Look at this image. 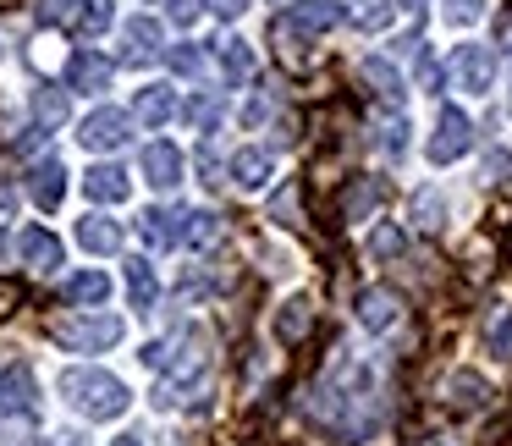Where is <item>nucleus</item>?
Segmentation results:
<instances>
[{
	"mask_svg": "<svg viewBox=\"0 0 512 446\" xmlns=\"http://www.w3.org/2000/svg\"><path fill=\"white\" fill-rule=\"evenodd\" d=\"M56 391L72 402L78 413H89V424H100V419H122L127 413V386L116 375H105V369H83V364H72V369H61V380H56Z\"/></svg>",
	"mask_w": 512,
	"mask_h": 446,
	"instance_id": "obj_1",
	"label": "nucleus"
},
{
	"mask_svg": "<svg viewBox=\"0 0 512 446\" xmlns=\"http://www.w3.org/2000/svg\"><path fill=\"white\" fill-rule=\"evenodd\" d=\"M50 342L67 347V353H105V347L122 342V320L116 314H72V320L50 325Z\"/></svg>",
	"mask_w": 512,
	"mask_h": 446,
	"instance_id": "obj_2",
	"label": "nucleus"
},
{
	"mask_svg": "<svg viewBox=\"0 0 512 446\" xmlns=\"http://www.w3.org/2000/svg\"><path fill=\"white\" fill-rule=\"evenodd\" d=\"M468 149H474V122H468L457 105H441V116H435V133H430V166H452V160H463Z\"/></svg>",
	"mask_w": 512,
	"mask_h": 446,
	"instance_id": "obj_3",
	"label": "nucleus"
},
{
	"mask_svg": "<svg viewBox=\"0 0 512 446\" xmlns=\"http://www.w3.org/2000/svg\"><path fill=\"white\" fill-rule=\"evenodd\" d=\"M83 149H94V155H111V149H122L127 138H133V111H116V105H100V111L83 116L78 127Z\"/></svg>",
	"mask_w": 512,
	"mask_h": 446,
	"instance_id": "obj_4",
	"label": "nucleus"
},
{
	"mask_svg": "<svg viewBox=\"0 0 512 446\" xmlns=\"http://www.w3.org/2000/svg\"><path fill=\"white\" fill-rule=\"evenodd\" d=\"M138 232H144L149 248H177L193 232V210H182V204H149L138 215Z\"/></svg>",
	"mask_w": 512,
	"mask_h": 446,
	"instance_id": "obj_5",
	"label": "nucleus"
},
{
	"mask_svg": "<svg viewBox=\"0 0 512 446\" xmlns=\"http://www.w3.org/2000/svg\"><path fill=\"white\" fill-rule=\"evenodd\" d=\"M452 83L463 94H485L496 83V50L490 45H457L452 50Z\"/></svg>",
	"mask_w": 512,
	"mask_h": 446,
	"instance_id": "obj_6",
	"label": "nucleus"
},
{
	"mask_svg": "<svg viewBox=\"0 0 512 446\" xmlns=\"http://www.w3.org/2000/svg\"><path fill=\"white\" fill-rule=\"evenodd\" d=\"M353 314H358V325L364 331H391L397 325V314H402V298H397V287H364L353 298Z\"/></svg>",
	"mask_w": 512,
	"mask_h": 446,
	"instance_id": "obj_7",
	"label": "nucleus"
},
{
	"mask_svg": "<svg viewBox=\"0 0 512 446\" xmlns=\"http://www.w3.org/2000/svg\"><path fill=\"white\" fill-rule=\"evenodd\" d=\"M111 72H116L111 56H100V50H72L67 56V89L100 94V89H111Z\"/></svg>",
	"mask_w": 512,
	"mask_h": 446,
	"instance_id": "obj_8",
	"label": "nucleus"
},
{
	"mask_svg": "<svg viewBox=\"0 0 512 446\" xmlns=\"http://www.w3.org/2000/svg\"><path fill=\"white\" fill-rule=\"evenodd\" d=\"M39 408V391H34V369L12 364L0 375V419H23V413Z\"/></svg>",
	"mask_w": 512,
	"mask_h": 446,
	"instance_id": "obj_9",
	"label": "nucleus"
},
{
	"mask_svg": "<svg viewBox=\"0 0 512 446\" xmlns=\"http://www.w3.org/2000/svg\"><path fill=\"white\" fill-rule=\"evenodd\" d=\"M182 171H188V155H182L177 144H149L144 149V182L160 193H177Z\"/></svg>",
	"mask_w": 512,
	"mask_h": 446,
	"instance_id": "obj_10",
	"label": "nucleus"
},
{
	"mask_svg": "<svg viewBox=\"0 0 512 446\" xmlns=\"http://www.w3.org/2000/svg\"><path fill=\"white\" fill-rule=\"evenodd\" d=\"M358 78L369 83V94H375L380 105H397V111H402V100H408V83H402V72L391 67L386 56H364V61H358Z\"/></svg>",
	"mask_w": 512,
	"mask_h": 446,
	"instance_id": "obj_11",
	"label": "nucleus"
},
{
	"mask_svg": "<svg viewBox=\"0 0 512 446\" xmlns=\"http://www.w3.org/2000/svg\"><path fill=\"white\" fill-rule=\"evenodd\" d=\"M122 61L127 67H149V61H160V23L155 17H133V23L122 28Z\"/></svg>",
	"mask_w": 512,
	"mask_h": 446,
	"instance_id": "obj_12",
	"label": "nucleus"
},
{
	"mask_svg": "<svg viewBox=\"0 0 512 446\" xmlns=\"http://www.w3.org/2000/svg\"><path fill=\"white\" fill-rule=\"evenodd\" d=\"M177 89H166V83H149V89H138L133 94V122H144V127H166V122H177Z\"/></svg>",
	"mask_w": 512,
	"mask_h": 446,
	"instance_id": "obj_13",
	"label": "nucleus"
},
{
	"mask_svg": "<svg viewBox=\"0 0 512 446\" xmlns=\"http://www.w3.org/2000/svg\"><path fill=\"white\" fill-rule=\"evenodd\" d=\"M61 193H67V166H61V160H39V166L28 171V199H34L39 210H56Z\"/></svg>",
	"mask_w": 512,
	"mask_h": 446,
	"instance_id": "obj_14",
	"label": "nucleus"
},
{
	"mask_svg": "<svg viewBox=\"0 0 512 446\" xmlns=\"http://www.w3.org/2000/svg\"><path fill=\"white\" fill-rule=\"evenodd\" d=\"M232 182L237 188H248V193H259V188H270V177H276V160L265 155V149H237L232 155Z\"/></svg>",
	"mask_w": 512,
	"mask_h": 446,
	"instance_id": "obj_15",
	"label": "nucleus"
},
{
	"mask_svg": "<svg viewBox=\"0 0 512 446\" xmlns=\"http://www.w3.org/2000/svg\"><path fill=\"white\" fill-rule=\"evenodd\" d=\"M83 193H89L94 204H122L127 193H133V177H127L122 166H89V177H83Z\"/></svg>",
	"mask_w": 512,
	"mask_h": 446,
	"instance_id": "obj_16",
	"label": "nucleus"
},
{
	"mask_svg": "<svg viewBox=\"0 0 512 446\" xmlns=\"http://www.w3.org/2000/svg\"><path fill=\"white\" fill-rule=\"evenodd\" d=\"M17 248H23V265L45 270V276L61 265V237H56V232H45V226H28V232L17 237Z\"/></svg>",
	"mask_w": 512,
	"mask_h": 446,
	"instance_id": "obj_17",
	"label": "nucleus"
},
{
	"mask_svg": "<svg viewBox=\"0 0 512 446\" xmlns=\"http://www.w3.org/2000/svg\"><path fill=\"white\" fill-rule=\"evenodd\" d=\"M287 23L298 28V34H325V28L342 23V0H298Z\"/></svg>",
	"mask_w": 512,
	"mask_h": 446,
	"instance_id": "obj_18",
	"label": "nucleus"
},
{
	"mask_svg": "<svg viewBox=\"0 0 512 446\" xmlns=\"http://www.w3.org/2000/svg\"><path fill=\"white\" fill-rule=\"evenodd\" d=\"M446 402H452V408H463V413L485 408V402H490V380L479 375V369H457V375L446 380Z\"/></svg>",
	"mask_w": 512,
	"mask_h": 446,
	"instance_id": "obj_19",
	"label": "nucleus"
},
{
	"mask_svg": "<svg viewBox=\"0 0 512 446\" xmlns=\"http://www.w3.org/2000/svg\"><path fill=\"white\" fill-rule=\"evenodd\" d=\"M78 243L89 248V254H116V248H122V221H111V215H83Z\"/></svg>",
	"mask_w": 512,
	"mask_h": 446,
	"instance_id": "obj_20",
	"label": "nucleus"
},
{
	"mask_svg": "<svg viewBox=\"0 0 512 446\" xmlns=\"http://www.w3.org/2000/svg\"><path fill=\"white\" fill-rule=\"evenodd\" d=\"M309 331H314V303L309 298H287V303H281V314H276V336L287 347H298Z\"/></svg>",
	"mask_w": 512,
	"mask_h": 446,
	"instance_id": "obj_21",
	"label": "nucleus"
},
{
	"mask_svg": "<svg viewBox=\"0 0 512 446\" xmlns=\"http://www.w3.org/2000/svg\"><path fill=\"white\" fill-rule=\"evenodd\" d=\"M127 298H133V309H138V314L155 309L160 281H155V265H149V259H133V265H127Z\"/></svg>",
	"mask_w": 512,
	"mask_h": 446,
	"instance_id": "obj_22",
	"label": "nucleus"
},
{
	"mask_svg": "<svg viewBox=\"0 0 512 446\" xmlns=\"http://www.w3.org/2000/svg\"><path fill=\"white\" fill-rule=\"evenodd\" d=\"M380 199H386V182H380V177H358L353 188H347V199H342V215H347V221H364Z\"/></svg>",
	"mask_w": 512,
	"mask_h": 446,
	"instance_id": "obj_23",
	"label": "nucleus"
},
{
	"mask_svg": "<svg viewBox=\"0 0 512 446\" xmlns=\"http://www.w3.org/2000/svg\"><path fill=\"white\" fill-rule=\"evenodd\" d=\"M215 61H221V72L232 83H243L248 72H254V50H248L243 39H215Z\"/></svg>",
	"mask_w": 512,
	"mask_h": 446,
	"instance_id": "obj_24",
	"label": "nucleus"
},
{
	"mask_svg": "<svg viewBox=\"0 0 512 446\" xmlns=\"http://www.w3.org/2000/svg\"><path fill=\"white\" fill-rule=\"evenodd\" d=\"M413 226L419 232H441V221H446V199H441V188H419L413 193Z\"/></svg>",
	"mask_w": 512,
	"mask_h": 446,
	"instance_id": "obj_25",
	"label": "nucleus"
},
{
	"mask_svg": "<svg viewBox=\"0 0 512 446\" xmlns=\"http://www.w3.org/2000/svg\"><path fill=\"white\" fill-rule=\"evenodd\" d=\"M105 292H111L105 270H78V276L67 281V303H78V309H89V303H105Z\"/></svg>",
	"mask_w": 512,
	"mask_h": 446,
	"instance_id": "obj_26",
	"label": "nucleus"
},
{
	"mask_svg": "<svg viewBox=\"0 0 512 446\" xmlns=\"http://www.w3.org/2000/svg\"><path fill=\"white\" fill-rule=\"evenodd\" d=\"M34 122L45 127V133H50V127L67 122V94L50 89V83H45V89H34Z\"/></svg>",
	"mask_w": 512,
	"mask_h": 446,
	"instance_id": "obj_27",
	"label": "nucleus"
},
{
	"mask_svg": "<svg viewBox=\"0 0 512 446\" xmlns=\"http://www.w3.org/2000/svg\"><path fill=\"white\" fill-rule=\"evenodd\" d=\"M221 111H226V100H221V94H199V100H188V105H182V116H188V127H193V133H210V127L221 122Z\"/></svg>",
	"mask_w": 512,
	"mask_h": 446,
	"instance_id": "obj_28",
	"label": "nucleus"
},
{
	"mask_svg": "<svg viewBox=\"0 0 512 446\" xmlns=\"http://www.w3.org/2000/svg\"><path fill=\"white\" fill-rule=\"evenodd\" d=\"M402 248H408V232H402L397 221H380L375 226V237H369V254L380 259V265H386V259H397Z\"/></svg>",
	"mask_w": 512,
	"mask_h": 446,
	"instance_id": "obj_29",
	"label": "nucleus"
},
{
	"mask_svg": "<svg viewBox=\"0 0 512 446\" xmlns=\"http://www.w3.org/2000/svg\"><path fill=\"white\" fill-rule=\"evenodd\" d=\"M72 28H78V34H105V28H111V0H83V6H78V23H72Z\"/></svg>",
	"mask_w": 512,
	"mask_h": 446,
	"instance_id": "obj_30",
	"label": "nucleus"
},
{
	"mask_svg": "<svg viewBox=\"0 0 512 446\" xmlns=\"http://www.w3.org/2000/svg\"><path fill=\"white\" fill-rule=\"evenodd\" d=\"M353 23L369 28V34H380V28L391 23V0H353Z\"/></svg>",
	"mask_w": 512,
	"mask_h": 446,
	"instance_id": "obj_31",
	"label": "nucleus"
},
{
	"mask_svg": "<svg viewBox=\"0 0 512 446\" xmlns=\"http://www.w3.org/2000/svg\"><path fill=\"white\" fill-rule=\"evenodd\" d=\"M441 17L452 28H468V23H479V17H485V0H441Z\"/></svg>",
	"mask_w": 512,
	"mask_h": 446,
	"instance_id": "obj_32",
	"label": "nucleus"
},
{
	"mask_svg": "<svg viewBox=\"0 0 512 446\" xmlns=\"http://www.w3.org/2000/svg\"><path fill=\"white\" fill-rule=\"evenodd\" d=\"M171 72H182V78H204V72H210V61H204V50L177 45V50H171Z\"/></svg>",
	"mask_w": 512,
	"mask_h": 446,
	"instance_id": "obj_33",
	"label": "nucleus"
},
{
	"mask_svg": "<svg viewBox=\"0 0 512 446\" xmlns=\"http://www.w3.org/2000/svg\"><path fill=\"white\" fill-rule=\"evenodd\" d=\"M380 149H386V155H397V160L408 155V122H402V111L380 127Z\"/></svg>",
	"mask_w": 512,
	"mask_h": 446,
	"instance_id": "obj_34",
	"label": "nucleus"
},
{
	"mask_svg": "<svg viewBox=\"0 0 512 446\" xmlns=\"http://www.w3.org/2000/svg\"><path fill=\"white\" fill-rule=\"evenodd\" d=\"M215 237H221V215H210V210H193V232H188V243H193V248H210Z\"/></svg>",
	"mask_w": 512,
	"mask_h": 446,
	"instance_id": "obj_35",
	"label": "nucleus"
},
{
	"mask_svg": "<svg viewBox=\"0 0 512 446\" xmlns=\"http://www.w3.org/2000/svg\"><path fill=\"white\" fill-rule=\"evenodd\" d=\"M78 6L83 0H39L34 12H39V23H78Z\"/></svg>",
	"mask_w": 512,
	"mask_h": 446,
	"instance_id": "obj_36",
	"label": "nucleus"
},
{
	"mask_svg": "<svg viewBox=\"0 0 512 446\" xmlns=\"http://www.w3.org/2000/svg\"><path fill=\"white\" fill-rule=\"evenodd\" d=\"M485 342H490V353H496V358H512V309H501V320L490 325Z\"/></svg>",
	"mask_w": 512,
	"mask_h": 446,
	"instance_id": "obj_37",
	"label": "nucleus"
},
{
	"mask_svg": "<svg viewBox=\"0 0 512 446\" xmlns=\"http://www.w3.org/2000/svg\"><path fill=\"white\" fill-rule=\"evenodd\" d=\"M166 12H171V23H177V28H188L204 6H199V0H166Z\"/></svg>",
	"mask_w": 512,
	"mask_h": 446,
	"instance_id": "obj_38",
	"label": "nucleus"
},
{
	"mask_svg": "<svg viewBox=\"0 0 512 446\" xmlns=\"http://www.w3.org/2000/svg\"><path fill=\"white\" fill-rule=\"evenodd\" d=\"M204 6H210V12L221 17V23H237V17L248 12V0H204Z\"/></svg>",
	"mask_w": 512,
	"mask_h": 446,
	"instance_id": "obj_39",
	"label": "nucleus"
},
{
	"mask_svg": "<svg viewBox=\"0 0 512 446\" xmlns=\"http://www.w3.org/2000/svg\"><path fill=\"white\" fill-rule=\"evenodd\" d=\"M419 89L441 94V67H435V56H419Z\"/></svg>",
	"mask_w": 512,
	"mask_h": 446,
	"instance_id": "obj_40",
	"label": "nucleus"
},
{
	"mask_svg": "<svg viewBox=\"0 0 512 446\" xmlns=\"http://www.w3.org/2000/svg\"><path fill=\"white\" fill-rule=\"evenodd\" d=\"M265 116H270V94H254V100H248V111H243V122H248V127H259Z\"/></svg>",
	"mask_w": 512,
	"mask_h": 446,
	"instance_id": "obj_41",
	"label": "nucleus"
},
{
	"mask_svg": "<svg viewBox=\"0 0 512 446\" xmlns=\"http://www.w3.org/2000/svg\"><path fill=\"white\" fill-rule=\"evenodd\" d=\"M12 210H17V199H12V188H0V226L12 221Z\"/></svg>",
	"mask_w": 512,
	"mask_h": 446,
	"instance_id": "obj_42",
	"label": "nucleus"
},
{
	"mask_svg": "<svg viewBox=\"0 0 512 446\" xmlns=\"http://www.w3.org/2000/svg\"><path fill=\"white\" fill-rule=\"evenodd\" d=\"M17 446H50V441H45V435H28V441H17Z\"/></svg>",
	"mask_w": 512,
	"mask_h": 446,
	"instance_id": "obj_43",
	"label": "nucleus"
},
{
	"mask_svg": "<svg viewBox=\"0 0 512 446\" xmlns=\"http://www.w3.org/2000/svg\"><path fill=\"white\" fill-rule=\"evenodd\" d=\"M111 446H144V441H138V435H122V441H111Z\"/></svg>",
	"mask_w": 512,
	"mask_h": 446,
	"instance_id": "obj_44",
	"label": "nucleus"
},
{
	"mask_svg": "<svg viewBox=\"0 0 512 446\" xmlns=\"http://www.w3.org/2000/svg\"><path fill=\"white\" fill-rule=\"evenodd\" d=\"M397 6H408V12H419V6H424V0H397Z\"/></svg>",
	"mask_w": 512,
	"mask_h": 446,
	"instance_id": "obj_45",
	"label": "nucleus"
},
{
	"mask_svg": "<svg viewBox=\"0 0 512 446\" xmlns=\"http://www.w3.org/2000/svg\"><path fill=\"white\" fill-rule=\"evenodd\" d=\"M56 441H61V446H78V435H56Z\"/></svg>",
	"mask_w": 512,
	"mask_h": 446,
	"instance_id": "obj_46",
	"label": "nucleus"
},
{
	"mask_svg": "<svg viewBox=\"0 0 512 446\" xmlns=\"http://www.w3.org/2000/svg\"><path fill=\"white\" fill-rule=\"evenodd\" d=\"M430 446H446V441H441V435H430Z\"/></svg>",
	"mask_w": 512,
	"mask_h": 446,
	"instance_id": "obj_47",
	"label": "nucleus"
}]
</instances>
